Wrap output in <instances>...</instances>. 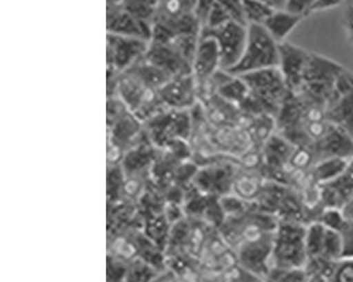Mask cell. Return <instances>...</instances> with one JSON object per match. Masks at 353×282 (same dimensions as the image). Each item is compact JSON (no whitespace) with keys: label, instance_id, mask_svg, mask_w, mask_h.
<instances>
[{"label":"cell","instance_id":"6da1fadb","mask_svg":"<svg viewBox=\"0 0 353 282\" xmlns=\"http://www.w3.org/2000/svg\"><path fill=\"white\" fill-rule=\"evenodd\" d=\"M115 82V94L143 123L167 108L161 102L159 88L152 86L133 67L116 74Z\"/></svg>","mask_w":353,"mask_h":282},{"label":"cell","instance_id":"7a4b0ae2","mask_svg":"<svg viewBox=\"0 0 353 282\" xmlns=\"http://www.w3.org/2000/svg\"><path fill=\"white\" fill-rule=\"evenodd\" d=\"M280 64L279 44L261 25L248 27V41L242 58L228 70L232 76H243L264 69L277 68Z\"/></svg>","mask_w":353,"mask_h":282},{"label":"cell","instance_id":"3957f363","mask_svg":"<svg viewBox=\"0 0 353 282\" xmlns=\"http://www.w3.org/2000/svg\"><path fill=\"white\" fill-rule=\"evenodd\" d=\"M150 143L157 149L189 143L192 132L190 110L165 108L143 123Z\"/></svg>","mask_w":353,"mask_h":282},{"label":"cell","instance_id":"277c9868","mask_svg":"<svg viewBox=\"0 0 353 282\" xmlns=\"http://www.w3.org/2000/svg\"><path fill=\"white\" fill-rule=\"evenodd\" d=\"M239 167V159L228 157L200 165L197 168L191 185L204 194L221 199L232 193V184Z\"/></svg>","mask_w":353,"mask_h":282},{"label":"cell","instance_id":"5b68a950","mask_svg":"<svg viewBox=\"0 0 353 282\" xmlns=\"http://www.w3.org/2000/svg\"><path fill=\"white\" fill-rule=\"evenodd\" d=\"M201 37H211L216 41L221 54V67L228 72L242 58L248 41V27L230 21L216 28H204Z\"/></svg>","mask_w":353,"mask_h":282},{"label":"cell","instance_id":"8992f818","mask_svg":"<svg viewBox=\"0 0 353 282\" xmlns=\"http://www.w3.org/2000/svg\"><path fill=\"white\" fill-rule=\"evenodd\" d=\"M327 119L353 137V74L344 72L335 82L326 104Z\"/></svg>","mask_w":353,"mask_h":282},{"label":"cell","instance_id":"52a82bcc","mask_svg":"<svg viewBox=\"0 0 353 282\" xmlns=\"http://www.w3.org/2000/svg\"><path fill=\"white\" fill-rule=\"evenodd\" d=\"M149 46L148 39L108 33V72H125L145 57Z\"/></svg>","mask_w":353,"mask_h":282},{"label":"cell","instance_id":"ba28073f","mask_svg":"<svg viewBox=\"0 0 353 282\" xmlns=\"http://www.w3.org/2000/svg\"><path fill=\"white\" fill-rule=\"evenodd\" d=\"M161 102L167 108L191 110L199 103L196 83L192 74L174 77L159 90Z\"/></svg>","mask_w":353,"mask_h":282},{"label":"cell","instance_id":"9c48e42d","mask_svg":"<svg viewBox=\"0 0 353 282\" xmlns=\"http://www.w3.org/2000/svg\"><path fill=\"white\" fill-rule=\"evenodd\" d=\"M106 30L112 34L139 37L151 41L152 26L134 17L121 5H108Z\"/></svg>","mask_w":353,"mask_h":282},{"label":"cell","instance_id":"30bf717a","mask_svg":"<svg viewBox=\"0 0 353 282\" xmlns=\"http://www.w3.org/2000/svg\"><path fill=\"white\" fill-rule=\"evenodd\" d=\"M279 51L280 72L283 74L290 92L297 94L301 90L310 52L287 41L279 44Z\"/></svg>","mask_w":353,"mask_h":282},{"label":"cell","instance_id":"8fae6325","mask_svg":"<svg viewBox=\"0 0 353 282\" xmlns=\"http://www.w3.org/2000/svg\"><path fill=\"white\" fill-rule=\"evenodd\" d=\"M221 69V54L216 41L211 37H201L192 62L195 83L208 80Z\"/></svg>","mask_w":353,"mask_h":282},{"label":"cell","instance_id":"7c38bea8","mask_svg":"<svg viewBox=\"0 0 353 282\" xmlns=\"http://www.w3.org/2000/svg\"><path fill=\"white\" fill-rule=\"evenodd\" d=\"M303 19L301 15H296L285 10H276L262 26L278 44H281Z\"/></svg>","mask_w":353,"mask_h":282},{"label":"cell","instance_id":"4fadbf2b","mask_svg":"<svg viewBox=\"0 0 353 282\" xmlns=\"http://www.w3.org/2000/svg\"><path fill=\"white\" fill-rule=\"evenodd\" d=\"M216 94L226 101L232 102L240 108L250 96V88L241 77L232 74L230 78L219 88Z\"/></svg>","mask_w":353,"mask_h":282},{"label":"cell","instance_id":"5bb4252c","mask_svg":"<svg viewBox=\"0 0 353 282\" xmlns=\"http://www.w3.org/2000/svg\"><path fill=\"white\" fill-rule=\"evenodd\" d=\"M161 272L145 260L135 258L128 262L124 282H152Z\"/></svg>","mask_w":353,"mask_h":282},{"label":"cell","instance_id":"9a60e30c","mask_svg":"<svg viewBox=\"0 0 353 282\" xmlns=\"http://www.w3.org/2000/svg\"><path fill=\"white\" fill-rule=\"evenodd\" d=\"M159 1L161 0H122L119 5L123 6L134 17L152 26Z\"/></svg>","mask_w":353,"mask_h":282},{"label":"cell","instance_id":"2e32d148","mask_svg":"<svg viewBox=\"0 0 353 282\" xmlns=\"http://www.w3.org/2000/svg\"><path fill=\"white\" fill-rule=\"evenodd\" d=\"M246 21L250 25H263L276 10L259 0H243Z\"/></svg>","mask_w":353,"mask_h":282},{"label":"cell","instance_id":"e0dca14e","mask_svg":"<svg viewBox=\"0 0 353 282\" xmlns=\"http://www.w3.org/2000/svg\"><path fill=\"white\" fill-rule=\"evenodd\" d=\"M328 282H353V257H343L333 262Z\"/></svg>","mask_w":353,"mask_h":282},{"label":"cell","instance_id":"ac0fdd59","mask_svg":"<svg viewBox=\"0 0 353 282\" xmlns=\"http://www.w3.org/2000/svg\"><path fill=\"white\" fill-rule=\"evenodd\" d=\"M218 3L228 14L232 21L248 27L245 11H244L243 0H218Z\"/></svg>","mask_w":353,"mask_h":282},{"label":"cell","instance_id":"d6986e66","mask_svg":"<svg viewBox=\"0 0 353 282\" xmlns=\"http://www.w3.org/2000/svg\"><path fill=\"white\" fill-rule=\"evenodd\" d=\"M315 0H287L285 10L296 15L305 17L310 15V12L314 5Z\"/></svg>","mask_w":353,"mask_h":282},{"label":"cell","instance_id":"ffe728a7","mask_svg":"<svg viewBox=\"0 0 353 282\" xmlns=\"http://www.w3.org/2000/svg\"><path fill=\"white\" fill-rule=\"evenodd\" d=\"M216 0H195V14L200 21L202 29L206 25L209 14L214 9Z\"/></svg>","mask_w":353,"mask_h":282},{"label":"cell","instance_id":"44dd1931","mask_svg":"<svg viewBox=\"0 0 353 282\" xmlns=\"http://www.w3.org/2000/svg\"><path fill=\"white\" fill-rule=\"evenodd\" d=\"M344 1L345 0H315L314 5H313L310 14L334 9V8L340 7L341 5H343Z\"/></svg>","mask_w":353,"mask_h":282},{"label":"cell","instance_id":"7402d4cb","mask_svg":"<svg viewBox=\"0 0 353 282\" xmlns=\"http://www.w3.org/2000/svg\"><path fill=\"white\" fill-rule=\"evenodd\" d=\"M344 21V29L346 31L349 41L353 44V5L348 6L343 14Z\"/></svg>","mask_w":353,"mask_h":282},{"label":"cell","instance_id":"603a6c76","mask_svg":"<svg viewBox=\"0 0 353 282\" xmlns=\"http://www.w3.org/2000/svg\"><path fill=\"white\" fill-rule=\"evenodd\" d=\"M340 210L345 222H353V191L343 203Z\"/></svg>","mask_w":353,"mask_h":282},{"label":"cell","instance_id":"cb8c5ba5","mask_svg":"<svg viewBox=\"0 0 353 282\" xmlns=\"http://www.w3.org/2000/svg\"><path fill=\"white\" fill-rule=\"evenodd\" d=\"M259 1L274 10H285V3H287V0H259Z\"/></svg>","mask_w":353,"mask_h":282},{"label":"cell","instance_id":"d4e9b609","mask_svg":"<svg viewBox=\"0 0 353 282\" xmlns=\"http://www.w3.org/2000/svg\"><path fill=\"white\" fill-rule=\"evenodd\" d=\"M122 0H108V5H119Z\"/></svg>","mask_w":353,"mask_h":282}]
</instances>
